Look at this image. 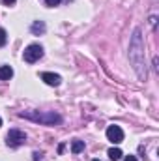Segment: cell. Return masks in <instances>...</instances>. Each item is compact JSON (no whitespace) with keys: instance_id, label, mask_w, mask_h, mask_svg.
<instances>
[{"instance_id":"1","label":"cell","mask_w":159,"mask_h":161,"mask_svg":"<svg viewBox=\"0 0 159 161\" xmlns=\"http://www.w3.org/2000/svg\"><path fill=\"white\" fill-rule=\"evenodd\" d=\"M23 118H28L32 122H40L45 125H54V124H60L62 118L56 114V113H38V111H30V113H21Z\"/></svg>"},{"instance_id":"2","label":"cell","mask_w":159,"mask_h":161,"mask_svg":"<svg viewBox=\"0 0 159 161\" xmlns=\"http://www.w3.org/2000/svg\"><path fill=\"white\" fill-rule=\"evenodd\" d=\"M6 142H8V146L17 148V146H21V144L26 142V133L21 131V129H11L8 133V137H6Z\"/></svg>"},{"instance_id":"3","label":"cell","mask_w":159,"mask_h":161,"mask_svg":"<svg viewBox=\"0 0 159 161\" xmlns=\"http://www.w3.org/2000/svg\"><path fill=\"white\" fill-rule=\"evenodd\" d=\"M41 56H43V47L38 45V43H32L25 49V62H28V64L38 62Z\"/></svg>"},{"instance_id":"4","label":"cell","mask_w":159,"mask_h":161,"mask_svg":"<svg viewBox=\"0 0 159 161\" xmlns=\"http://www.w3.org/2000/svg\"><path fill=\"white\" fill-rule=\"evenodd\" d=\"M107 139L112 142V144H120L123 141V131L120 129L118 125H109L107 127Z\"/></svg>"},{"instance_id":"5","label":"cell","mask_w":159,"mask_h":161,"mask_svg":"<svg viewBox=\"0 0 159 161\" xmlns=\"http://www.w3.org/2000/svg\"><path fill=\"white\" fill-rule=\"evenodd\" d=\"M41 80H45L49 86H58L62 79H60V75H56V73H49V71H45V73H41Z\"/></svg>"},{"instance_id":"6","label":"cell","mask_w":159,"mask_h":161,"mask_svg":"<svg viewBox=\"0 0 159 161\" xmlns=\"http://www.w3.org/2000/svg\"><path fill=\"white\" fill-rule=\"evenodd\" d=\"M13 77V69L9 66H0V79L2 80H9Z\"/></svg>"},{"instance_id":"7","label":"cell","mask_w":159,"mask_h":161,"mask_svg":"<svg viewBox=\"0 0 159 161\" xmlns=\"http://www.w3.org/2000/svg\"><path fill=\"white\" fill-rule=\"evenodd\" d=\"M122 156H123V154H122V150H120V148H111V150H109V158H111L112 161L122 159Z\"/></svg>"},{"instance_id":"8","label":"cell","mask_w":159,"mask_h":161,"mask_svg":"<svg viewBox=\"0 0 159 161\" xmlns=\"http://www.w3.org/2000/svg\"><path fill=\"white\" fill-rule=\"evenodd\" d=\"M32 32H34V34H41V32H45V23H43V21H36V23L32 25Z\"/></svg>"},{"instance_id":"9","label":"cell","mask_w":159,"mask_h":161,"mask_svg":"<svg viewBox=\"0 0 159 161\" xmlns=\"http://www.w3.org/2000/svg\"><path fill=\"white\" fill-rule=\"evenodd\" d=\"M84 150V142L82 141H73V144H71V152L73 154H80Z\"/></svg>"},{"instance_id":"10","label":"cell","mask_w":159,"mask_h":161,"mask_svg":"<svg viewBox=\"0 0 159 161\" xmlns=\"http://www.w3.org/2000/svg\"><path fill=\"white\" fill-rule=\"evenodd\" d=\"M6 41H8V34H6V30H4V28H0V47H4V45H6Z\"/></svg>"},{"instance_id":"11","label":"cell","mask_w":159,"mask_h":161,"mask_svg":"<svg viewBox=\"0 0 159 161\" xmlns=\"http://www.w3.org/2000/svg\"><path fill=\"white\" fill-rule=\"evenodd\" d=\"M45 4H47V6H58L60 0H45Z\"/></svg>"},{"instance_id":"12","label":"cell","mask_w":159,"mask_h":161,"mask_svg":"<svg viewBox=\"0 0 159 161\" xmlns=\"http://www.w3.org/2000/svg\"><path fill=\"white\" fill-rule=\"evenodd\" d=\"M41 159V154L40 152H34V161H40Z\"/></svg>"},{"instance_id":"13","label":"cell","mask_w":159,"mask_h":161,"mask_svg":"<svg viewBox=\"0 0 159 161\" xmlns=\"http://www.w3.org/2000/svg\"><path fill=\"white\" fill-rule=\"evenodd\" d=\"M123 161H137V158H135V156H125Z\"/></svg>"},{"instance_id":"14","label":"cell","mask_w":159,"mask_h":161,"mask_svg":"<svg viewBox=\"0 0 159 161\" xmlns=\"http://www.w3.org/2000/svg\"><path fill=\"white\" fill-rule=\"evenodd\" d=\"M4 4H8V6H11V4H15V0H2Z\"/></svg>"},{"instance_id":"15","label":"cell","mask_w":159,"mask_h":161,"mask_svg":"<svg viewBox=\"0 0 159 161\" xmlns=\"http://www.w3.org/2000/svg\"><path fill=\"white\" fill-rule=\"evenodd\" d=\"M0 125H2V118H0Z\"/></svg>"},{"instance_id":"16","label":"cell","mask_w":159,"mask_h":161,"mask_svg":"<svg viewBox=\"0 0 159 161\" xmlns=\"http://www.w3.org/2000/svg\"><path fill=\"white\" fill-rule=\"evenodd\" d=\"M94 161H99V159H94Z\"/></svg>"}]
</instances>
